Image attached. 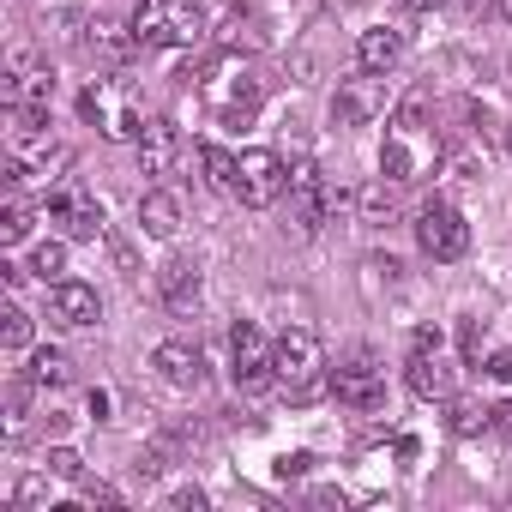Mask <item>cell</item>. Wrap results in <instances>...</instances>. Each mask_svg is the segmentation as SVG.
Wrapping results in <instances>:
<instances>
[{"label": "cell", "instance_id": "1", "mask_svg": "<svg viewBox=\"0 0 512 512\" xmlns=\"http://www.w3.org/2000/svg\"><path fill=\"white\" fill-rule=\"evenodd\" d=\"M272 368H278V386L290 404H314L332 380H326V344L308 332V326H284L272 338Z\"/></svg>", "mask_w": 512, "mask_h": 512}, {"label": "cell", "instance_id": "2", "mask_svg": "<svg viewBox=\"0 0 512 512\" xmlns=\"http://www.w3.org/2000/svg\"><path fill=\"white\" fill-rule=\"evenodd\" d=\"M133 37H139V49H187L205 37V7L199 0H139Z\"/></svg>", "mask_w": 512, "mask_h": 512}, {"label": "cell", "instance_id": "3", "mask_svg": "<svg viewBox=\"0 0 512 512\" xmlns=\"http://www.w3.org/2000/svg\"><path fill=\"white\" fill-rule=\"evenodd\" d=\"M416 247L428 253V260H440V266L464 260V247H470V223H464V211L446 205V199H428V205L416 211Z\"/></svg>", "mask_w": 512, "mask_h": 512}, {"label": "cell", "instance_id": "4", "mask_svg": "<svg viewBox=\"0 0 512 512\" xmlns=\"http://www.w3.org/2000/svg\"><path fill=\"white\" fill-rule=\"evenodd\" d=\"M284 187H290V169H284V157H278V151L253 145V151H241V157H235V199H241V205L266 211V205H278V193H284Z\"/></svg>", "mask_w": 512, "mask_h": 512}, {"label": "cell", "instance_id": "5", "mask_svg": "<svg viewBox=\"0 0 512 512\" xmlns=\"http://www.w3.org/2000/svg\"><path fill=\"white\" fill-rule=\"evenodd\" d=\"M229 374H235L241 392H266V386L278 380V368H272V338L253 326V320H241V326L229 332Z\"/></svg>", "mask_w": 512, "mask_h": 512}, {"label": "cell", "instance_id": "6", "mask_svg": "<svg viewBox=\"0 0 512 512\" xmlns=\"http://www.w3.org/2000/svg\"><path fill=\"white\" fill-rule=\"evenodd\" d=\"M79 115H85V121H97V127H103V139H139V133H145L139 109H133V103H127L109 79H91V85H85Z\"/></svg>", "mask_w": 512, "mask_h": 512}, {"label": "cell", "instance_id": "7", "mask_svg": "<svg viewBox=\"0 0 512 512\" xmlns=\"http://www.w3.org/2000/svg\"><path fill=\"white\" fill-rule=\"evenodd\" d=\"M290 199H296V223L314 235V229H326V217L338 211V193L326 187V175H320V163H290Z\"/></svg>", "mask_w": 512, "mask_h": 512}, {"label": "cell", "instance_id": "8", "mask_svg": "<svg viewBox=\"0 0 512 512\" xmlns=\"http://www.w3.org/2000/svg\"><path fill=\"white\" fill-rule=\"evenodd\" d=\"M43 211H49L55 223H67L73 241H97V235H103V205H97L85 187H73V181H61V187L43 199Z\"/></svg>", "mask_w": 512, "mask_h": 512}, {"label": "cell", "instance_id": "9", "mask_svg": "<svg viewBox=\"0 0 512 512\" xmlns=\"http://www.w3.org/2000/svg\"><path fill=\"white\" fill-rule=\"evenodd\" d=\"M386 115V85H380V73H362V79H344L338 85V97H332V121L338 127H368V121H380Z\"/></svg>", "mask_w": 512, "mask_h": 512}, {"label": "cell", "instance_id": "10", "mask_svg": "<svg viewBox=\"0 0 512 512\" xmlns=\"http://www.w3.org/2000/svg\"><path fill=\"white\" fill-rule=\"evenodd\" d=\"M332 392L350 404V410H374L380 398H386V386H380V368H374V356L368 350H356L350 362H338L332 368Z\"/></svg>", "mask_w": 512, "mask_h": 512}, {"label": "cell", "instance_id": "11", "mask_svg": "<svg viewBox=\"0 0 512 512\" xmlns=\"http://www.w3.org/2000/svg\"><path fill=\"white\" fill-rule=\"evenodd\" d=\"M49 314H55L61 326H73V332H85V326L103 320V296H97L91 284H79V278H55V284H49Z\"/></svg>", "mask_w": 512, "mask_h": 512}, {"label": "cell", "instance_id": "12", "mask_svg": "<svg viewBox=\"0 0 512 512\" xmlns=\"http://www.w3.org/2000/svg\"><path fill=\"white\" fill-rule=\"evenodd\" d=\"M151 368H157L169 386H181V392H199V386H205V356H199V344H187V338L157 344V350H151Z\"/></svg>", "mask_w": 512, "mask_h": 512}, {"label": "cell", "instance_id": "13", "mask_svg": "<svg viewBox=\"0 0 512 512\" xmlns=\"http://www.w3.org/2000/svg\"><path fill=\"white\" fill-rule=\"evenodd\" d=\"M157 290H163L169 314H193V308H199V266L175 253V260L157 266Z\"/></svg>", "mask_w": 512, "mask_h": 512}, {"label": "cell", "instance_id": "14", "mask_svg": "<svg viewBox=\"0 0 512 512\" xmlns=\"http://www.w3.org/2000/svg\"><path fill=\"white\" fill-rule=\"evenodd\" d=\"M175 151H181V133H175V121H145V133H139V169L145 175H169L175 169Z\"/></svg>", "mask_w": 512, "mask_h": 512}, {"label": "cell", "instance_id": "15", "mask_svg": "<svg viewBox=\"0 0 512 512\" xmlns=\"http://www.w3.org/2000/svg\"><path fill=\"white\" fill-rule=\"evenodd\" d=\"M398 61H404V37H398V31L380 25V31H362V37H356V67H362V73H380V79H386Z\"/></svg>", "mask_w": 512, "mask_h": 512}, {"label": "cell", "instance_id": "16", "mask_svg": "<svg viewBox=\"0 0 512 512\" xmlns=\"http://www.w3.org/2000/svg\"><path fill=\"white\" fill-rule=\"evenodd\" d=\"M404 380H410V392H416V398H440V404H452V368H446L440 356H428V350H410V368H404Z\"/></svg>", "mask_w": 512, "mask_h": 512}, {"label": "cell", "instance_id": "17", "mask_svg": "<svg viewBox=\"0 0 512 512\" xmlns=\"http://www.w3.org/2000/svg\"><path fill=\"white\" fill-rule=\"evenodd\" d=\"M139 229H145L151 241H175V229H181V199L163 193V187H151V193L139 199Z\"/></svg>", "mask_w": 512, "mask_h": 512}, {"label": "cell", "instance_id": "18", "mask_svg": "<svg viewBox=\"0 0 512 512\" xmlns=\"http://www.w3.org/2000/svg\"><path fill=\"white\" fill-rule=\"evenodd\" d=\"M133 49H139V37H133V25H127V31H121L115 19H97V25H91V55H103L109 67H121V61H127Z\"/></svg>", "mask_w": 512, "mask_h": 512}, {"label": "cell", "instance_id": "19", "mask_svg": "<svg viewBox=\"0 0 512 512\" xmlns=\"http://www.w3.org/2000/svg\"><path fill=\"white\" fill-rule=\"evenodd\" d=\"M67 380H73V356H67V350H37V356H31V386L61 392Z\"/></svg>", "mask_w": 512, "mask_h": 512}, {"label": "cell", "instance_id": "20", "mask_svg": "<svg viewBox=\"0 0 512 512\" xmlns=\"http://www.w3.org/2000/svg\"><path fill=\"white\" fill-rule=\"evenodd\" d=\"M31 314L19 308V302H7V314H0V350H7V356H25L31 350Z\"/></svg>", "mask_w": 512, "mask_h": 512}, {"label": "cell", "instance_id": "21", "mask_svg": "<svg viewBox=\"0 0 512 512\" xmlns=\"http://www.w3.org/2000/svg\"><path fill=\"white\" fill-rule=\"evenodd\" d=\"M488 428H494V404H476V398H452V434L476 440V434H488Z\"/></svg>", "mask_w": 512, "mask_h": 512}, {"label": "cell", "instance_id": "22", "mask_svg": "<svg viewBox=\"0 0 512 512\" xmlns=\"http://www.w3.org/2000/svg\"><path fill=\"white\" fill-rule=\"evenodd\" d=\"M235 49H266V31H260V19H253V13H229V25H223V55H235Z\"/></svg>", "mask_w": 512, "mask_h": 512}, {"label": "cell", "instance_id": "23", "mask_svg": "<svg viewBox=\"0 0 512 512\" xmlns=\"http://www.w3.org/2000/svg\"><path fill=\"white\" fill-rule=\"evenodd\" d=\"M31 235V199L13 187V199H7V211H0V241H7V247H19Z\"/></svg>", "mask_w": 512, "mask_h": 512}, {"label": "cell", "instance_id": "24", "mask_svg": "<svg viewBox=\"0 0 512 512\" xmlns=\"http://www.w3.org/2000/svg\"><path fill=\"white\" fill-rule=\"evenodd\" d=\"M199 163H205V181H211L217 193H235V157H229V151L199 145Z\"/></svg>", "mask_w": 512, "mask_h": 512}, {"label": "cell", "instance_id": "25", "mask_svg": "<svg viewBox=\"0 0 512 512\" xmlns=\"http://www.w3.org/2000/svg\"><path fill=\"white\" fill-rule=\"evenodd\" d=\"M392 211H398V181H374V187L362 193V217H368V223H386Z\"/></svg>", "mask_w": 512, "mask_h": 512}, {"label": "cell", "instance_id": "26", "mask_svg": "<svg viewBox=\"0 0 512 512\" xmlns=\"http://www.w3.org/2000/svg\"><path fill=\"white\" fill-rule=\"evenodd\" d=\"M31 272H37L43 284H55V278L67 272V247H61V241H43V247L31 253Z\"/></svg>", "mask_w": 512, "mask_h": 512}, {"label": "cell", "instance_id": "27", "mask_svg": "<svg viewBox=\"0 0 512 512\" xmlns=\"http://www.w3.org/2000/svg\"><path fill=\"white\" fill-rule=\"evenodd\" d=\"M49 476H61V482H79V476H85V458H79L73 446H49Z\"/></svg>", "mask_w": 512, "mask_h": 512}, {"label": "cell", "instance_id": "28", "mask_svg": "<svg viewBox=\"0 0 512 512\" xmlns=\"http://www.w3.org/2000/svg\"><path fill=\"white\" fill-rule=\"evenodd\" d=\"M163 506H175V512H205L211 500H205V488H199V482H187V488H169V494H163Z\"/></svg>", "mask_w": 512, "mask_h": 512}, {"label": "cell", "instance_id": "29", "mask_svg": "<svg viewBox=\"0 0 512 512\" xmlns=\"http://www.w3.org/2000/svg\"><path fill=\"white\" fill-rule=\"evenodd\" d=\"M43 500H49V482H43V476H25V482L13 488V506H19V512H31V506H43Z\"/></svg>", "mask_w": 512, "mask_h": 512}, {"label": "cell", "instance_id": "30", "mask_svg": "<svg viewBox=\"0 0 512 512\" xmlns=\"http://www.w3.org/2000/svg\"><path fill=\"white\" fill-rule=\"evenodd\" d=\"M79 500H85V506H121V494H115L109 482H91V476H79Z\"/></svg>", "mask_w": 512, "mask_h": 512}, {"label": "cell", "instance_id": "31", "mask_svg": "<svg viewBox=\"0 0 512 512\" xmlns=\"http://www.w3.org/2000/svg\"><path fill=\"white\" fill-rule=\"evenodd\" d=\"M308 470H314V452H284V458H278V476H284V482H290V476H308Z\"/></svg>", "mask_w": 512, "mask_h": 512}, {"label": "cell", "instance_id": "32", "mask_svg": "<svg viewBox=\"0 0 512 512\" xmlns=\"http://www.w3.org/2000/svg\"><path fill=\"white\" fill-rule=\"evenodd\" d=\"M458 344H464V362H482V326H476V320H464Z\"/></svg>", "mask_w": 512, "mask_h": 512}, {"label": "cell", "instance_id": "33", "mask_svg": "<svg viewBox=\"0 0 512 512\" xmlns=\"http://www.w3.org/2000/svg\"><path fill=\"white\" fill-rule=\"evenodd\" d=\"M482 368H488V380H500V386H512V350H494V356H488Z\"/></svg>", "mask_w": 512, "mask_h": 512}, {"label": "cell", "instance_id": "34", "mask_svg": "<svg viewBox=\"0 0 512 512\" xmlns=\"http://www.w3.org/2000/svg\"><path fill=\"white\" fill-rule=\"evenodd\" d=\"M410 350H428V356H440V326H422V332H416V344H410Z\"/></svg>", "mask_w": 512, "mask_h": 512}, {"label": "cell", "instance_id": "35", "mask_svg": "<svg viewBox=\"0 0 512 512\" xmlns=\"http://www.w3.org/2000/svg\"><path fill=\"white\" fill-rule=\"evenodd\" d=\"M133 470H139V476H163V458H157V452H139V464H133Z\"/></svg>", "mask_w": 512, "mask_h": 512}, {"label": "cell", "instance_id": "36", "mask_svg": "<svg viewBox=\"0 0 512 512\" xmlns=\"http://www.w3.org/2000/svg\"><path fill=\"white\" fill-rule=\"evenodd\" d=\"M85 410H91L97 422H109V392H91V404H85Z\"/></svg>", "mask_w": 512, "mask_h": 512}, {"label": "cell", "instance_id": "37", "mask_svg": "<svg viewBox=\"0 0 512 512\" xmlns=\"http://www.w3.org/2000/svg\"><path fill=\"white\" fill-rule=\"evenodd\" d=\"M404 7H410V13H428V7H440V0H404Z\"/></svg>", "mask_w": 512, "mask_h": 512}, {"label": "cell", "instance_id": "38", "mask_svg": "<svg viewBox=\"0 0 512 512\" xmlns=\"http://www.w3.org/2000/svg\"><path fill=\"white\" fill-rule=\"evenodd\" d=\"M500 13H506V19H512V0H500Z\"/></svg>", "mask_w": 512, "mask_h": 512}, {"label": "cell", "instance_id": "39", "mask_svg": "<svg viewBox=\"0 0 512 512\" xmlns=\"http://www.w3.org/2000/svg\"><path fill=\"white\" fill-rule=\"evenodd\" d=\"M506 157H512V127H506Z\"/></svg>", "mask_w": 512, "mask_h": 512}]
</instances>
